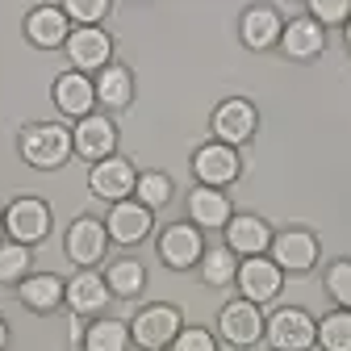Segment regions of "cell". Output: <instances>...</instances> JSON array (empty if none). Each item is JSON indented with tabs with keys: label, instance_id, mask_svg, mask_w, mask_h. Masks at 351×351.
I'll return each instance as SVG.
<instances>
[{
	"label": "cell",
	"instance_id": "e0dca14e",
	"mask_svg": "<svg viewBox=\"0 0 351 351\" xmlns=\"http://www.w3.org/2000/svg\"><path fill=\"white\" fill-rule=\"evenodd\" d=\"M71 143H75V155H80V159L101 163V159H109V155L117 151V125H113L109 117H84V121L75 125Z\"/></svg>",
	"mask_w": 351,
	"mask_h": 351
},
{
	"label": "cell",
	"instance_id": "ffe728a7",
	"mask_svg": "<svg viewBox=\"0 0 351 351\" xmlns=\"http://www.w3.org/2000/svg\"><path fill=\"white\" fill-rule=\"evenodd\" d=\"M109 285L105 276H97L93 268H80L71 280H67V305H71V314H101L105 305H109Z\"/></svg>",
	"mask_w": 351,
	"mask_h": 351
},
{
	"label": "cell",
	"instance_id": "52a82bcc",
	"mask_svg": "<svg viewBox=\"0 0 351 351\" xmlns=\"http://www.w3.org/2000/svg\"><path fill=\"white\" fill-rule=\"evenodd\" d=\"M88 184H93V193H97L101 201L117 205V201H130V193L138 189V171H134V163H130V159L109 155V159L93 163V176H88Z\"/></svg>",
	"mask_w": 351,
	"mask_h": 351
},
{
	"label": "cell",
	"instance_id": "6da1fadb",
	"mask_svg": "<svg viewBox=\"0 0 351 351\" xmlns=\"http://www.w3.org/2000/svg\"><path fill=\"white\" fill-rule=\"evenodd\" d=\"M21 159L38 171H55L67 163V155H75V143H71V130L59 125V121H38V125H25L21 130Z\"/></svg>",
	"mask_w": 351,
	"mask_h": 351
},
{
	"label": "cell",
	"instance_id": "8fae6325",
	"mask_svg": "<svg viewBox=\"0 0 351 351\" xmlns=\"http://www.w3.org/2000/svg\"><path fill=\"white\" fill-rule=\"evenodd\" d=\"M280 280H285V272L276 268L268 255L243 259V263H239V276H234V285L243 289V301H255V305L272 301V297L280 293Z\"/></svg>",
	"mask_w": 351,
	"mask_h": 351
},
{
	"label": "cell",
	"instance_id": "836d02e7",
	"mask_svg": "<svg viewBox=\"0 0 351 351\" xmlns=\"http://www.w3.org/2000/svg\"><path fill=\"white\" fill-rule=\"evenodd\" d=\"M171 351H217V339L205 326H184L171 339Z\"/></svg>",
	"mask_w": 351,
	"mask_h": 351
},
{
	"label": "cell",
	"instance_id": "4fadbf2b",
	"mask_svg": "<svg viewBox=\"0 0 351 351\" xmlns=\"http://www.w3.org/2000/svg\"><path fill=\"white\" fill-rule=\"evenodd\" d=\"M109 251V230L105 222H97V217H75L71 230H67V255L80 263V268H93V263H101Z\"/></svg>",
	"mask_w": 351,
	"mask_h": 351
},
{
	"label": "cell",
	"instance_id": "e575fe53",
	"mask_svg": "<svg viewBox=\"0 0 351 351\" xmlns=\"http://www.w3.org/2000/svg\"><path fill=\"white\" fill-rule=\"evenodd\" d=\"M9 347V326H5V318H0V351Z\"/></svg>",
	"mask_w": 351,
	"mask_h": 351
},
{
	"label": "cell",
	"instance_id": "4dcf8cb0",
	"mask_svg": "<svg viewBox=\"0 0 351 351\" xmlns=\"http://www.w3.org/2000/svg\"><path fill=\"white\" fill-rule=\"evenodd\" d=\"M326 293L339 301V310H351V259H335L326 268Z\"/></svg>",
	"mask_w": 351,
	"mask_h": 351
},
{
	"label": "cell",
	"instance_id": "30bf717a",
	"mask_svg": "<svg viewBox=\"0 0 351 351\" xmlns=\"http://www.w3.org/2000/svg\"><path fill=\"white\" fill-rule=\"evenodd\" d=\"M263 314H259V305L255 301H230V305H222V314H217V330H222V339L230 343V347H251V343H259L263 339Z\"/></svg>",
	"mask_w": 351,
	"mask_h": 351
},
{
	"label": "cell",
	"instance_id": "5bb4252c",
	"mask_svg": "<svg viewBox=\"0 0 351 351\" xmlns=\"http://www.w3.org/2000/svg\"><path fill=\"white\" fill-rule=\"evenodd\" d=\"M25 38L34 42V47H42V51L67 47L71 21H67L63 5H38V9H29V17H25Z\"/></svg>",
	"mask_w": 351,
	"mask_h": 351
},
{
	"label": "cell",
	"instance_id": "7c38bea8",
	"mask_svg": "<svg viewBox=\"0 0 351 351\" xmlns=\"http://www.w3.org/2000/svg\"><path fill=\"white\" fill-rule=\"evenodd\" d=\"M268 251H272L268 259L280 272H310L318 263V239L310 230H280Z\"/></svg>",
	"mask_w": 351,
	"mask_h": 351
},
{
	"label": "cell",
	"instance_id": "ba28073f",
	"mask_svg": "<svg viewBox=\"0 0 351 351\" xmlns=\"http://www.w3.org/2000/svg\"><path fill=\"white\" fill-rule=\"evenodd\" d=\"M201 255H205V243H201V230L193 222L163 226V234H159V259L167 263V268L189 272L193 263H201Z\"/></svg>",
	"mask_w": 351,
	"mask_h": 351
},
{
	"label": "cell",
	"instance_id": "7a4b0ae2",
	"mask_svg": "<svg viewBox=\"0 0 351 351\" xmlns=\"http://www.w3.org/2000/svg\"><path fill=\"white\" fill-rule=\"evenodd\" d=\"M180 330H184L180 310H176V305L155 301V305H143V310L134 314L130 339H134L138 347H147V351H163V347H171V339L180 335Z\"/></svg>",
	"mask_w": 351,
	"mask_h": 351
},
{
	"label": "cell",
	"instance_id": "44dd1931",
	"mask_svg": "<svg viewBox=\"0 0 351 351\" xmlns=\"http://www.w3.org/2000/svg\"><path fill=\"white\" fill-rule=\"evenodd\" d=\"M322 47H326V38H322V25H318L314 17H297V21H289L285 34H280V51H285L289 59H297V63L318 59Z\"/></svg>",
	"mask_w": 351,
	"mask_h": 351
},
{
	"label": "cell",
	"instance_id": "9a60e30c",
	"mask_svg": "<svg viewBox=\"0 0 351 351\" xmlns=\"http://www.w3.org/2000/svg\"><path fill=\"white\" fill-rule=\"evenodd\" d=\"M55 109L63 113V117H93V105H97V84L88 80L84 71H63L59 80H55Z\"/></svg>",
	"mask_w": 351,
	"mask_h": 351
},
{
	"label": "cell",
	"instance_id": "4316f807",
	"mask_svg": "<svg viewBox=\"0 0 351 351\" xmlns=\"http://www.w3.org/2000/svg\"><path fill=\"white\" fill-rule=\"evenodd\" d=\"M201 276H205V285H213V289H222V285H230L234 276H239V255L226 247V251H205L201 255Z\"/></svg>",
	"mask_w": 351,
	"mask_h": 351
},
{
	"label": "cell",
	"instance_id": "d6a6232c",
	"mask_svg": "<svg viewBox=\"0 0 351 351\" xmlns=\"http://www.w3.org/2000/svg\"><path fill=\"white\" fill-rule=\"evenodd\" d=\"M310 17H314L318 25L351 21V0H310Z\"/></svg>",
	"mask_w": 351,
	"mask_h": 351
},
{
	"label": "cell",
	"instance_id": "83f0119b",
	"mask_svg": "<svg viewBox=\"0 0 351 351\" xmlns=\"http://www.w3.org/2000/svg\"><path fill=\"white\" fill-rule=\"evenodd\" d=\"M322 351H351V310H335L318 322Z\"/></svg>",
	"mask_w": 351,
	"mask_h": 351
},
{
	"label": "cell",
	"instance_id": "d4e9b609",
	"mask_svg": "<svg viewBox=\"0 0 351 351\" xmlns=\"http://www.w3.org/2000/svg\"><path fill=\"white\" fill-rule=\"evenodd\" d=\"M130 347V326L117 318H97L84 335V351H125Z\"/></svg>",
	"mask_w": 351,
	"mask_h": 351
},
{
	"label": "cell",
	"instance_id": "f1b7e54d",
	"mask_svg": "<svg viewBox=\"0 0 351 351\" xmlns=\"http://www.w3.org/2000/svg\"><path fill=\"white\" fill-rule=\"evenodd\" d=\"M29 276V247L0 243V285H21Z\"/></svg>",
	"mask_w": 351,
	"mask_h": 351
},
{
	"label": "cell",
	"instance_id": "d6986e66",
	"mask_svg": "<svg viewBox=\"0 0 351 351\" xmlns=\"http://www.w3.org/2000/svg\"><path fill=\"white\" fill-rule=\"evenodd\" d=\"M189 217H193V226L197 230H226V222H230V201H226V193L222 189H193L189 193Z\"/></svg>",
	"mask_w": 351,
	"mask_h": 351
},
{
	"label": "cell",
	"instance_id": "5b68a950",
	"mask_svg": "<svg viewBox=\"0 0 351 351\" xmlns=\"http://www.w3.org/2000/svg\"><path fill=\"white\" fill-rule=\"evenodd\" d=\"M255 130H259V113L243 97H230V101H222V105L213 109V138L217 143H226V147L239 151L243 143L255 138Z\"/></svg>",
	"mask_w": 351,
	"mask_h": 351
},
{
	"label": "cell",
	"instance_id": "d590c367",
	"mask_svg": "<svg viewBox=\"0 0 351 351\" xmlns=\"http://www.w3.org/2000/svg\"><path fill=\"white\" fill-rule=\"evenodd\" d=\"M0 239H5V209H0Z\"/></svg>",
	"mask_w": 351,
	"mask_h": 351
},
{
	"label": "cell",
	"instance_id": "f546056e",
	"mask_svg": "<svg viewBox=\"0 0 351 351\" xmlns=\"http://www.w3.org/2000/svg\"><path fill=\"white\" fill-rule=\"evenodd\" d=\"M134 197H138V205H147V209H163V205L171 201V176H163V171H143Z\"/></svg>",
	"mask_w": 351,
	"mask_h": 351
},
{
	"label": "cell",
	"instance_id": "3957f363",
	"mask_svg": "<svg viewBox=\"0 0 351 351\" xmlns=\"http://www.w3.org/2000/svg\"><path fill=\"white\" fill-rule=\"evenodd\" d=\"M263 335H268V343L276 351H310L318 343V322L305 310H297V305H285V310H276L268 318Z\"/></svg>",
	"mask_w": 351,
	"mask_h": 351
},
{
	"label": "cell",
	"instance_id": "7402d4cb",
	"mask_svg": "<svg viewBox=\"0 0 351 351\" xmlns=\"http://www.w3.org/2000/svg\"><path fill=\"white\" fill-rule=\"evenodd\" d=\"M17 297L25 310H38V314H51L59 301H67V280L51 276V272H29L21 285H17Z\"/></svg>",
	"mask_w": 351,
	"mask_h": 351
},
{
	"label": "cell",
	"instance_id": "484cf974",
	"mask_svg": "<svg viewBox=\"0 0 351 351\" xmlns=\"http://www.w3.org/2000/svg\"><path fill=\"white\" fill-rule=\"evenodd\" d=\"M105 285H109L113 297H138L143 285H147V268L138 259H117V263H109Z\"/></svg>",
	"mask_w": 351,
	"mask_h": 351
},
{
	"label": "cell",
	"instance_id": "ac0fdd59",
	"mask_svg": "<svg viewBox=\"0 0 351 351\" xmlns=\"http://www.w3.org/2000/svg\"><path fill=\"white\" fill-rule=\"evenodd\" d=\"M226 247H230L234 255H243V259L263 255V251L272 247V230H268V222H263V217L239 213V217H230V222H226Z\"/></svg>",
	"mask_w": 351,
	"mask_h": 351
},
{
	"label": "cell",
	"instance_id": "9c48e42d",
	"mask_svg": "<svg viewBox=\"0 0 351 351\" xmlns=\"http://www.w3.org/2000/svg\"><path fill=\"white\" fill-rule=\"evenodd\" d=\"M193 171H197V180H201L205 189H222V184L239 180L243 159H239V151L226 147V143H205V147H197V155H193Z\"/></svg>",
	"mask_w": 351,
	"mask_h": 351
},
{
	"label": "cell",
	"instance_id": "8992f818",
	"mask_svg": "<svg viewBox=\"0 0 351 351\" xmlns=\"http://www.w3.org/2000/svg\"><path fill=\"white\" fill-rule=\"evenodd\" d=\"M67 59H71V71H105L109 63H113V38L101 29V25H93V29H71V38H67Z\"/></svg>",
	"mask_w": 351,
	"mask_h": 351
},
{
	"label": "cell",
	"instance_id": "277c9868",
	"mask_svg": "<svg viewBox=\"0 0 351 351\" xmlns=\"http://www.w3.org/2000/svg\"><path fill=\"white\" fill-rule=\"evenodd\" d=\"M5 234L21 247H34L51 234V205L38 197H17L5 209Z\"/></svg>",
	"mask_w": 351,
	"mask_h": 351
},
{
	"label": "cell",
	"instance_id": "1f68e13d",
	"mask_svg": "<svg viewBox=\"0 0 351 351\" xmlns=\"http://www.w3.org/2000/svg\"><path fill=\"white\" fill-rule=\"evenodd\" d=\"M109 0H67L63 5V13H67V21H80L84 29H93V25H101V17H109Z\"/></svg>",
	"mask_w": 351,
	"mask_h": 351
},
{
	"label": "cell",
	"instance_id": "8d00e7d4",
	"mask_svg": "<svg viewBox=\"0 0 351 351\" xmlns=\"http://www.w3.org/2000/svg\"><path fill=\"white\" fill-rule=\"evenodd\" d=\"M347 51H351V21H347Z\"/></svg>",
	"mask_w": 351,
	"mask_h": 351
},
{
	"label": "cell",
	"instance_id": "cb8c5ba5",
	"mask_svg": "<svg viewBox=\"0 0 351 351\" xmlns=\"http://www.w3.org/2000/svg\"><path fill=\"white\" fill-rule=\"evenodd\" d=\"M93 84H97V101L105 109H125L130 101H134V71L121 67V63H109Z\"/></svg>",
	"mask_w": 351,
	"mask_h": 351
},
{
	"label": "cell",
	"instance_id": "2e32d148",
	"mask_svg": "<svg viewBox=\"0 0 351 351\" xmlns=\"http://www.w3.org/2000/svg\"><path fill=\"white\" fill-rule=\"evenodd\" d=\"M151 222H155V217H151L147 205H138V201H117L109 209V217H105V230H109L113 243L134 247V243H143L151 234Z\"/></svg>",
	"mask_w": 351,
	"mask_h": 351
},
{
	"label": "cell",
	"instance_id": "603a6c76",
	"mask_svg": "<svg viewBox=\"0 0 351 351\" xmlns=\"http://www.w3.org/2000/svg\"><path fill=\"white\" fill-rule=\"evenodd\" d=\"M280 34H285V21H280V13H276L272 5H251V9L243 13V42H247L251 51L276 47Z\"/></svg>",
	"mask_w": 351,
	"mask_h": 351
}]
</instances>
